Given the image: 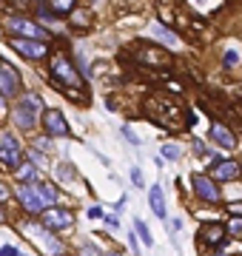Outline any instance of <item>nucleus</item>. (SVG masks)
Instances as JSON below:
<instances>
[{
	"label": "nucleus",
	"instance_id": "5",
	"mask_svg": "<svg viewBox=\"0 0 242 256\" xmlns=\"http://www.w3.org/2000/svg\"><path fill=\"white\" fill-rule=\"evenodd\" d=\"M40 108H43V100H40V94L34 92H23L18 100V108H14V122H18L20 128H34V122H38V114Z\"/></svg>",
	"mask_w": 242,
	"mask_h": 256
},
{
	"label": "nucleus",
	"instance_id": "29",
	"mask_svg": "<svg viewBox=\"0 0 242 256\" xmlns=\"http://www.w3.org/2000/svg\"><path fill=\"white\" fill-rule=\"evenodd\" d=\"M194 154H196V156H205V154H208V151H205V142H200V140H196V142H194Z\"/></svg>",
	"mask_w": 242,
	"mask_h": 256
},
{
	"label": "nucleus",
	"instance_id": "18",
	"mask_svg": "<svg viewBox=\"0 0 242 256\" xmlns=\"http://www.w3.org/2000/svg\"><path fill=\"white\" fill-rule=\"evenodd\" d=\"M14 176H18L23 185H26V182H34V162H23L18 171H14Z\"/></svg>",
	"mask_w": 242,
	"mask_h": 256
},
{
	"label": "nucleus",
	"instance_id": "12",
	"mask_svg": "<svg viewBox=\"0 0 242 256\" xmlns=\"http://www.w3.org/2000/svg\"><path fill=\"white\" fill-rule=\"evenodd\" d=\"M137 60H140V63H151V66H168V63H171V54H168L166 48L148 46V43H142V40H140V52H137Z\"/></svg>",
	"mask_w": 242,
	"mask_h": 256
},
{
	"label": "nucleus",
	"instance_id": "4",
	"mask_svg": "<svg viewBox=\"0 0 242 256\" xmlns=\"http://www.w3.org/2000/svg\"><path fill=\"white\" fill-rule=\"evenodd\" d=\"M20 230H23V236H26L32 245H38V250L43 256H63L60 239L52 236V230H48L43 222H20Z\"/></svg>",
	"mask_w": 242,
	"mask_h": 256
},
{
	"label": "nucleus",
	"instance_id": "15",
	"mask_svg": "<svg viewBox=\"0 0 242 256\" xmlns=\"http://www.w3.org/2000/svg\"><path fill=\"white\" fill-rule=\"evenodd\" d=\"M0 88H3V94H18L20 92V77H18V72L12 68V63H6V60H0Z\"/></svg>",
	"mask_w": 242,
	"mask_h": 256
},
{
	"label": "nucleus",
	"instance_id": "24",
	"mask_svg": "<svg viewBox=\"0 0 242 256\" xmlns=\"http://www.w3.org/2000/svg\"><path fill=\"white\" fill-rule=\"evenodd\" d=\"M222 63H225V68H234V66L240 63V54H236V48H228V52H225Z\"/></svg>",
	"mask_w": 242,
	"mask_h": 256
},
{
	"label": "nucleus",
	"instance_id": "30",
	"mask_svg": "<svg viewBox=\"0 0 242 256\" xmlns=\"http://www.w3.org/2000/svg\"><path fill=\"white\" fill-rule=\"evenodd\" d=\"M131 180H134V185H142V176H140V168H134V171H131Z\"/></svg>",
	"mask_w": 242,
	"mask_h": 256
},
{
	"label": "nucleus",
	"instance_id": "8",
	"mask_svg": "<svg viewBox=\"0 0 242 256\" xmlns=\"http://www.w3.org/2000/svg\"><path fill=\"white\" fill-rule=\"evenodd\" d=\"M40 222H43L52 234H54V230H68L74 225V214L66 210V208H48V210L40 214Z\"/></svg>",
	"mask_w": 242,
	"mask_h": 256
},
{
	"label": "nucleus",
	"instance_id": "31",
	"mask_svg": "<svg viewBox=\"0 0 242 256\" xmlns=\"http://www.w3.org/2000/svg\"><path fill=\"white\" fill-rule=\"evenodd\" d=\"M106 225H108V228H120V222H117V216H106Z\"/></svg>",
	"mask_w": 242,
	"mask_h": 256
},
{
	"label": "nucleus",
	"instance_id": "14",
	"mask_svg": "<svg viewBox=\"0 0 242 256\" xmlns=\"http://www.w3.org/2000/svg\"><path fill=\"white\" fill-rule=\"evenodd\" d=\"M240 171H242L240 162H234V160H222V162L214 165L211 180H216V182H234V180H240Z\"/></svg>",
	"mask_w": 242,
	"mask_h": 256
},
{
	"label": "nucleus",
	"instance_id": "27",
	"mask_svg": "<svg viewBox=\"0 0 242 256\" xmlns=\"http://www.w3.org/2000/svg\"><path fill=\"white\" fill-rule=\"evenodd\" d=\"M228 214H231V216H242V202H231V205H228Z\"/></svg>",
	"mask_w": 242,
	"mask_h": 256
},
{
	"label": "nucleus",
	"instance_id": "20",
	"mask_svg": "<svg viewBox=\"0 0 242 256\" xmlns=\"http://www.w3.org/2000/svg\"><path fill=\"white\" fill-rule=\"evenodd\" d=\"M151 34L157 37V40H162V43H177V37L171 34L168 28H162V26H151Z\"/></svg>",
	"mask_w": 242,
	"mask_h": 256
},
{
	"label": "nucleus",
	"instance_id": "16",
	"mask_svg": "<svg viewBox=\"0 0 242 256\" xmlns=\"http://www.w3.org/2000/svg\"><path fill=\"white\" fill-rule=\"evenodd\" d=\"M211 140H214L216 146H222L225 151H231V148L236 146V137L231 134V128L222 126V122H214V126H211Z\"/></svg>",
	"mask_w": 242,
	"mask_h": 256
},
{
	"label": "nucleus",
	"instance_id": "21",
	"mask_svg": "<svg viewBox=\"0 0 242 256\" xmlns=\"http://www.w3.org/2000/svg\"><path fill=\"white\" fill-rule=\"evenodd\" d=\"M88 20H92L88 12H74V14H72V26H74V28H86V26H88Z\"/></svg>",
	"mask_w": 242,
	"mask_h": 256
},
{
	"label": "nucleus",
	"instance_id": "9",
	"mask_svg": "<svg viewBox=\"0 0 242 256\" xmlns=\"http://www.w3.org/2000/svg\"><path fill=\"white\" fill-rule=\"evenodd\" d=\"M9 46L18 52V54L28 57V60H43L48 54V43H40V40H26V37H12Z\"/></svg>",
	"mask_w": 242,
	"mask_h": 256
},
{
	"label": "nucleus",
	"instance_id": "7",
	"mask_svg": "<svg viewBox=\"0 0 242 256\" xmlns=\"http://www.w3.org/2000/svg\"><path fill=\"white\" fill-rule=\"evenodd\" d=\"M0 162L9 165V168H14V171L23 165V148H20L18 137H12V134H0Z\"/></svg>",
	"mask_w": 242,
	"mask_h": 256
},
{
	"label": "nucleus",
	"instance_id": "19",
	"mask_svg": "<svg viewBox=\"0 0 242 256\" xmlns=\"http://www.w3.org/2000/svg\"><path fill=\"white\" fill-rule=\"evenodd\" d=\"M74 3L77 0H48V9L54 14H63V12H74Z\"/></svg>",
	"mask_w": 242,
	"mask_h": 256
},
{
	"label": "nucleus",
	"instance_id": "2",
	"mask_svg": "<svg viewBox=\"0 0 242 256\" xmlns=\"http://www.w3.org/2000/svg\"><path fill=\"white\" fill-rule=\"evenodd\" d=\"M18 200L20 205L28 210V214H43V210L52 208V202H57V188L48 182H40V180H34V182H26L18 188Z\"/></svg>",
	"mask_w": 242,
	"mask_h": 256
},
{
	"label": "nucleus",
	"instance_id": "37",
	"mask_svg": "<svg viewBox=\"0 0 242 256\" xmlns=\"http://www.w3.org/2000/svg\"><path fill=\"white\" fill-rule=\"evenodd\" d=\"M216 256H220V254H216Z\"/></svg>",
	"mask_w": 242,
	"mask_h": 256
},
{
	"label": "nucleus",
	"instance_id": "35",
	"mask_svg": "<svg viewBox=\"0 0 242 256\" xmlns=\"http://www.w3.org/2000/svg\"><path fill=\"white\" fill-rule=\"evenodd\" d=\"M108 256H122V254H108Z\"/></svg>",
	"mask_w": 242,
	"mask_h": 256
},
{
	"label": "nucleus",
	"instance_id": "22",
	"mask_svg": "<svg viewBox=\"0 0 242 256\" xmlns=\"http://www.w3.org/2000/svg\"><path fill=\"white\" fill-rule=\"evenodd\" d=\"M225 228H228V234H231V236L242 239V216H231V222H228Z\"/></svg>",
	"mask_w": 242,
	"mask_h": 256
},
{
	"label": "nucleus",
	"instance_id": "28",
	"mask_svg": "<svg viewBox=\"0 0 242 256\" xmlns=\"http://www.w3.org/2000/svg\"><path fill=\"white\" fill-rule=\"evenodd\" d=\"M0 256H23L18 250V248H12V245H6V248H0Z\"/></svg>",
	"mask_w": 242,
	"mask_h": 256
},
{
	"label": "nucleus",
	"instance_id": "26",
	"mask_svg": "<svg viewBox=\"0 0 242 256\" xmlns=\"http://www.w3.org/2000/svg\"><path fill=\"white\" fill-rule=\"evenodd\" d=\"M80 256H100V250H97V245H92V242H83V245H80Z\"/></svg>",
	"mask_w": 242,
	"mask_h": 256
},
{
	"label": "nucleus",
	"instance_id": "32",
	"mask_svg": "<svg viewBox=\"0 0 242 256\" xmlns=\"http://www.w3.org/2000/svg\"><path fill=\"white\" fill-rule=\"evenodd\" d=\"M6 196H9V191H6V188L0 185V200H6Z\"/></svg>",
	"mask_w": 242,
	"mask_h": 256
},
{
	"label": "nucleus",
	"instance_id": "33",
	"mask_svg": "<svg viewBox=\"0 0 242 256\" xmlns=\"http://www.w3.org/2000/svg\"><path fill=\"white\" fill-rule=\"evenodd\" d=\"M3 222H6V214H3V208H0V225H3Z\"/></svg>",
	"mask_w": 242,
	"mask_h": 256
},
{
	"label": "nucleus",
	"instance_id": "34",
	"mask_svg": "<svg viewBox=\"0 0 242 256\" xmlns=\"http://www.w3.org/2000/svg\"><path fill=\"white\" fill-rule=\"evenodd\" d=\"M0 111H3V97H0Z\"/></svg>",
	"mask_w": 242,
	"mask_h": 256
},
{
	"label": "nucleus",
	"instance_id": "13",
	"mask_svg": "<svg viewBox=\"0 0 242 256\" xmlns=\"http://www.w3.org/2000/svg\"><path fill=\"white\" fill-rule=\"evenodd\" d=\"M194 191H196V196L202 202H208V205H216V202H220V191H216V185H214L211 176L196 174L194 176Z\"/></svg>",
	"mask_w": 242,
	"mask_h": 256
},
{
	"label": "nucleus",
	"instance_id": "25",
	"mask_svg": "<svg viewBox=\"0 0 242 256\" xmlns=\"http://www.w3.org/2000/svg\"><path fill=\"white\" fill-rule=\"evenodd\" d=\"M134 225H137V234H140V236H142V242H146V245H154V239H151L148 228H146V222H142V220H137V222H134Z\"/></svg>",
	"mask_w": 242,
	"mask_h": 256
},
{
	"label": "nucleus",
	"instance_id": "36",
	"mask_svg": "<svg viewBox=\"0 0 242 256\" xmlns=\"http://www.w3.org/2000/svg\"><path fill=\"white\" fill-rule=\"evenodd\" d=\"M14 3H26V0H14Z\"/></svg>",
	"mask_w": 242,
	"mask_h": 256
},
{
	"label": "nucleus",
	"instance_id": "10",
	"mask_svg": "<svg viewBox=\"0 0 242 256\" xmlns=\"http://www.w3.org/2000/svg\"><path fill=\"white\" fill-rule=\"evenodd\" d=\"M225 234H228V228H222L220 222H208V225H202V228H200L196 242H200L202 248H222Z\"/></svg>",
	"mask_w": 242,
	"mask_h": 256
},
{
	"label": "nucleus",
	"instance_id": "11",
	"mask_svg": "<svg viewBox=\"0 0 242 256\" xmlns=\"http://www.w3.org/2000/svg\"><path fill=\"white\" fill-rule=\"evenodd\" d=\"M43 126H46L48 137H66L68 134V122H66L63 111H57V108H48L43 114Z\"/></svg>",
	"mask_w": 242,
	"mask_h": 256
},
{
	"label": "nucleus",
	"instance_id": "3",
	"mask_svg": "<svg viewBox=\"0 0 242 256\" xmlns=\"http://www.w3.org/2000/svg\"><path fill=\"white\" fill-rule=\"evenodd\" d=\"M52 74H54V80H57V88L66 92L72 100H77V102L88 100V97H83V94L77 92V88H83V80H80V74L74 72V66L68 63V57L57 54L54 60H52Z\"/></svg>",
	"mask_w": 242,
	"mask_h": 256
},
{
	"label": "nucleus",
	"instance_id": "6",
	"mask_svg": "<svg viewBox=\"0 0 242 256\" xmlns=\"http://www.w3.org/2000/svg\"><path fill=\"white\" fill-rule=\"evenodd\" d=\"M6 28H12L18 37H26V40H40V43H46L48 40V32L38 23H32L28 18H20V14H12L6 18Z\"/></svg>",
	"mask_w": 242,
	"mask_h": 256
},
{
	"label": "nucleus",
	"instance_id": "23",
	"mask_svg": "<svg viewBox=\"0 0 242 256\" xmlns=\"http://www.w3.org/2000/svg\"><path fill=\"white\" fill-rule=\"evenodd\" d=\"M180 154H182V151H180V146H174V142L162 146V156H166V160H180Z\"/></svg>",
	"mask_w": 242,
	"mask_h": 256
},
{
	"label": "nucleus",
	"instance_id": "1",
	"mask_svg": "<svg viewBox=\"0 0 242 256\" xmlns=\"http://www.w3.org/2000/svg\"><path fill=\"white\" fill-rule=\"evenodd\" d=\"M146 111L148 117L162 128H171V131H180L182 126H188L194 117H186V108L177 106L174 100H166V97H148L146 100Z\"/></svg>",
	"mask_w": 242,
	"mask_h": 256
},
{
	"label": "nucleus",
	"instance_id": "17",
	"mask_svg": "<svg viewBox=\"0 0 242 256\" xmlns=\"http://www.w3.org/2000/svg\"><path fill=\"white\" fill-rule=\"evenodd\" d=\"M148 205L157 216H166V196H162V188H160V185H154L148 191Z\"/></svg>",
	"mask_w": 242,
	"mask_h": 256
}]
</instances>
